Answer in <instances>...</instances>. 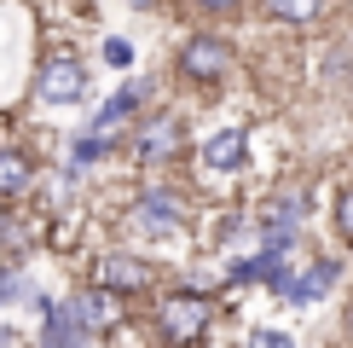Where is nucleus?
<instances>
[{"label":"nucleus","mask_w":353,"mask_h":348,"mask_svg":"<svg viewBox=\"0 0 353 348\" xmlns=\"http://www.w3.org/2000/svg\"><path fill=\"white\" fill-rule=\"evenodd\" d=\"M105 64H116V70L134 64V47H128V41H105Z\"/></svg>","instance_id":"21"},{"label":"nucleus","mask_w":353,"mask_h":348,"mask_svg":"<svg viewBox=\"0 0 353 348\" xmlns=\"http://www.w3.org/2000/svg\"><path fill=\"white\" fill-rule=\"evenodd\" d=\"M249 348H296V337L290 331H272V325H255L249 331Z\"/></svg>","instance_id":"20"},{"label":"nucleus","mask_w":353,"mask_h":348,"mask_svg":"<svg viewBox=\"0 0 353 348\" xmlns=\"http://www.w3.org/2000/svg\"><path fill=\"white\" fill-rule=\"evenodd\" d=\"M0 348H23V337H18L12 325H0Z\"/></svg>","instance_id":"23"},{"label":"nucleus","mask_w":353,"mask_h":348,"mask_svg":"<svg viewBox=\"0 0 353 348\" xmlns=\"http://www.w3.org/2000/svg\"><path fill=\"white\" fill-rule=\"evenodd\" d=\"M18 296H29V279H23V267H18V261H0V308H12Z\"/></svg>","instance_id":"17"},{"label":"nucleus","mask_w":353,"mask_h":348,"mask_svg":"<svg viewBox=\"0 0 353 348\" xmlns=\"http://www.w3.org/2000/svg\"><path fill=\"white\" fill-rule=\"evenodd\" d=\"M267 6H272L278 23H313L325 12V0H267Z\"/></svg>","instance_id":"16"},{"label":"nucleus","mask_w":353,"mask_h":348,"mask_svg":"<svg viewBox=\"0 0 353 348\" xmlns=\"http://www.w3.org/2000/svg\"><path fill=\"white\" fill-rule=\"evenodd\" d=\"M145 99H151V81H128V87H116L105 105L93 110L87 134H105V139H116V128H122V122H134V116L145 110Z\"/></svg>","instance_id":"10"},{"label":"nucleus","mask_w":353,"mask_h":348,"mask_svg":"<svg viewBox=\"0 0 353 348\" xmlns=\"http://www.w3.org/2000/svg\"><path fill=\"white\" fill-rule=\"evenodd\" d=\"M128 145H134L139 168H168L174 157L185 151V128H180V116H139Z\"/></svg>","instance_id":"5"},{"label":"nucleus","mask_w":353,"mask_h":348,"mask_svg":"<svg viewBox=\"0 0 353 348\" xmlns=\"http://www.w3.org/2000/svg\"><path fill=\"white\" fill-rule=\"evenodd\" d=\"M232 64H238V52L220 35H185L180 52H174V70H180L185 87H220L232 76Z\"/></svg>","instance_id":"1"},{"label":"nucleus","mask_w":353,"mask_h":348,"mask_svg":"<svg viewBox=\"0 0 353 348\" xmlns=\"http://www.w3.org/2000/svg\"><path fill=\"white\" fill-rule=\"evenodd\" d=\"M301 209H307L301 192H278L267 209H261V221H255V226H261V238H267V250H272V255H284L290 244H296V232H301V226H296V221H301Z\"/></svg>","instance_id":"8"},{"label":"nucleus","mask_w":353,"mask_h":348,"mask_svg":"<svg viewBox=\"0 0 353 348\" xmlns=\"http://www.w3.org/2000/svg\"><path fill=\"white\" fill-rule=\"evenodd\" d=\"M347 337H353V302H347Z\"/></svg>","instance_id":"24"},{"label":"nucleus","mask_w":353,"mask_h":348,"mask_svg":"<svg viewBox=\"0 0 353 348\" xmlns=\"http://www.w3.org/2000/svg\"><path fill=\"white\" fill-rule=\"evenodd\" d=\"M209 325H214V302L197 296V290H174V296L157 302V331H163V342H174V348H191Z\"/></svg>","instance_id":"2"},{"label":"nucleus","mask_w":353,"mask_h":348,"mask_svg":"<svg viewBox=\"0 0 353 348\" xmlns=\"http://www.w3.org/2000/svg\"><path fill=\"white\" fill-rule=\"evenodd\" d=\"M272 273H278V255L267 250V255H238V261H232V279H238V284H261V279H272Z\"/></svg>","instance_id":"15"},{"label":"nucleus","mask_w":353,"mask_h":348,"mask_svg":"<svg viewBox=\"0 0 353 348\" xmlns=\"http://www.w3.org/2000/svg\"><path fill=\"white\" fill-rule=\"evenodd\" d=\"M191 6H197V12H232L238 0H191Z\"/></svg>","instance_id":"22"},{"label":"nucleus","mask_w":353,"mask_h":348,"mask_svg":"<svg viewBox=\"0 0 353 348\" xmlns=\"http://www.w3.org/2000/svg\"><path fill=\"white\" fill-rule=\"evenodd\" d=\"M191 221V203L185 192H174V186H151V192H139L128 203V226L145 232V238H174Z\"/></svg>","instance_id":"3"},{"label":"nucleus","mask_w":353,"mask_h":348,"mask_svg":"<svg viewBox=\"0 0 353 348\" xmlns=\"http://www.w3.org/2000/svg\"><path fill=\"white\" fill-rule=\"evenodd\" d=\"M35 180H41L35 157H29L23 145H0V203L29 197V192H35Z\"/></svg>","instance_id":"11"},{"label":"nucleus","mask_w":353,"mask_h":348,"mask_svg":"<svg viewBox=\"0 0 353 348\" xmlns=\"http://www.w3.org/2000/svg\"><path fill=\"white\" fill-rule=\"evenodd\" d=\"M243 157H249V128L243 122H232V128H220V134L203 139V168H214V174L243 168Z\"/></svg>","instance_id":"12"},{"label":"nucleus","mask_w":353,"mask_h":348,"mask_svg":"<svg viewBox=\"0 0 353 348\" xmlns=\"http://www.w3.org/2000/svg\"><path fill=\"white\" fill-rule=\"evenodd\" d=\"M29 302H35L41 313V331H35V348H87V325L76 313H70V302H52V296H35L29 290Z\"/></svg>","instance_id":"7"},{"label":"nucleus","mask_w":353,"mask_h":348,"mask_svg":"<svg viewBox=\"0 0 353 348\" xmlns=\"http://www.w3.org/2000/svg\"><path fill=\"white\" fill-rule=\"evenodd\" d=\"M105 157H110V139H105V134H87V128H81V134L70 139V174H81V168L105 163Z\"/></svg>","instance_id":"14"},{"label":"nucleus","mask_w":353,"mask_h":348,"mask_svg":"<svg viewBox=\"0 0 353 348\" xmlns=\"http://www.w3.org/2000/svg\"><path fill=\"white\" fill-rule=\"evenodd\" d=\"M93 284L116 290V296H145L151 290V261H139L134 250H105L93 261Z\"/></svg>","instance_id":"6"},{"label":"nucleus","mask_w":353,"mask_h":348,"mask_svg":"<svg viewBox=\"0 0 353 348\" xmlns=\"http://www.w3.org/2000/svg\"><path fill=\"white\" fill-rule=\"evenodd\" d=\"M70 313L87 325V337H105V331L122 325V296H116V290H105V284H87V290H76V296H70Z\"/></svg>","instance_id":"9"},{"label":"nucleus","mask_w":353,"mask_h":348,"mask_svg":"<svg viewBox=\"0 0 353 348\" xmlns=\"http://www.w3.org/2000/svg\"><path fill=\"white\" fill-rule=\"evenodd\" d=\"M87 87H93V81H87V64H81L76 52L58 47V52L41 58V70H35V99H41V105H58V110H64V105H81Z\"/></svg>","instance_id":"4"},{"label":"nucleus","mask_w":353,"mask_h":348,"mask_svg":"<svg viewBox=\"0 0 353 348\" xmlns=\"http://www.w3.org/2000/svg\"><path fill=\"white\" fill-rule=\"evenodd\" d=\"M23 238H29V232H23L18 215H12V203H0V255H6V250H23Z\"/></svg>","instance_id":"19"},{"label":"nucleus","mask_w":353,"mask_h":348,"mask_svg":"<svg viewBox=\"0 0 353 348\" xmlns=\"http://www.w3.org/2000/svg\"><path fill=\"white\" fill-rule=\"evenodd\" d=\"M330 284H336V261H330V255H319L313 267L301 273V279H290V290H284V296L296 302V308H307V302H319Z\"/></svg>","instance_id":"13"},{"label":"nucleus","mask_w":353,"mask_h":348,"mask_svg":"<svg viewBox=\"0 0 353 348\" xmlns=\"http://www.w3.org/2000/svg\"><path fill=\"white\" fill-rule=\"evenodd\" d=\"M330 226H336V238H342V244H353V186H342V192H336V203H330Z\"/></svg>","instance_id":"18"}]
</instances>
